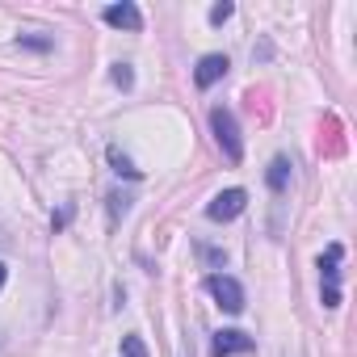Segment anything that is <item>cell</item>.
I'll use <instances>...</instances> for the list:
<instances>
[{"mask_svg": "<svg viewBox=\"0 0 357 357\" xmlns=\"http://www.w3.org/2000/svg\"><path fill=\"white\" fill-rule=\"evenodd\" d=\"M211 130H215L223 155H227L231 164H240V160H244V139H240V122H236V114H231L227 105H215V109H211Z\"/></svg>", "mask_w": 357, "mask_h": 357, "instance_id": "cell-1", "label": "cell"}, {"mask_svg": "<svg viewBox=\"0 0 357 357\" xmlns=\"http://www.w3.org/2000/svg\"><path fill=\"white\" fill-rule=\"evenodd\" d=\"M340 244H328V252L319 257V282H324V307H340Z\"/></svg>", "mask_w": 357, "mask_h": 357, "instance_id": "cell-2", "label": "cell"}, {"mask_svg": "<svg viewBox=\"0 0 357 357\" xmlns=\"http://www.w3.org/2000/svg\"><path fill=\"white\" fill-rule=\"evenodd\" d=\"M206 290L215 294V303H219L227 315H240V311H244V286H240L231 273H211V278H206Z\"/></svg>", "mask_w": 357, "mask_h": 357, "instance_id": "cell-3", "label": "cell"}, {"mask_svg": "<svg viewBox=\"0 0 357 357\" xmlns=\"http://www.w3.org/2000/svg\"><path fill=\"white\" fill-rule=\"evenodd\" d=\"M244 206H248V194L244 190H223V194H215V202L206 206V215L215 223H231L236 215H244Z\"/></svg>", "mask_w": 357, "mask_h": 357, "instance_id": "cell-4", "label": "cell"}, {"mask_svg": "<svg viewBox=\"0 0 357 357\" xmlns=\"http://www.w3.org/2000/svg\"><path fill=\"white\" fill-rule=\"evenodd\" d=\"M101 17H105L114 30H130V34L143 30V13H139V5H130V0H122V5H105Z\"/></svg>", "mask_w": 357, "mask_h": 357, "instance_id": "cell-5", "label": "cell"}, {"mask_svg": "<svg viewBox=\"0 0 357 357\" xmlns=\"http://www.w3.org/2000/svg\"><path fill=\"white\" fill-rule=\"evenodd\" d=\"M227 55H202L198 59V68H194V80H198V89H211V84H219L223 76H227Z\"/></svg>", "mask_w": 357, "mask_h": 357, "instance_id": "cell-6", "label": "cell"}, {"mask_svg": "<svg viewBox=\"0 0 357 357\" xmlns=\"http://www.w3.org/2000/svg\"><path fill=\"white\" fill-rule=\"evenodd\" d=\"M248 349H252V336H244V332H236V328L215 332V353H219V357H236V353H248Z\"/></svg>", "mask_w": 357, "mask_h": 357, "instance_id": "cell-7", "label": "cell"}, {"mask_svg": "<svg viewBox=\"0 0 357 357\" xmlns=\"http://www.w3.org/2000/svg\"><path fill=\"white\" fill-rule=\"evenodd\" d=\"M265 181H269V190H273V194H282V190L290 185V160H286V155H278V160L265 168Z\"/></svg>", "mask_w": 357, "mask_h": 357, "instance_id": "cell-8", "label": "cell"}, {"mask_svg": "<svg viewBox=\"0 0 357 357\" xmlns=\"http://www.w3.org/2000/svg\"><path fill=\"white\" fill-rule=\"evenodd\" d=\"M109 164H114V172H118V176H126V181H139V176H143V172H139V168H135L118 147H109Z\"/></svg>", "mask_w": 357, "mask_h": 357, "instance_id": "cell-9", "label": "cell"}, {"mask_svg": "<svg viewBox=\"0 0 357 357\" xmlns=\"http://www.w3.org/2000/svg\"><path fill=\"white\" fill-rule=\"evenodd\" d=\"M109 80H114L118 89H130V84H135V72H130V63H114V72H109Z\"/></svg>", "mask_w": 357, "mask_h": 357, "instance_id": "cell-10", "label": "cell"}, {"mask_svg": "<svg viewBox=\"0 0 357 357\" xmlns=\"http://www.w3.org/2000/svg\"><path fill=\"white\" fill-rule=\"evenodd\" d=\"M122 357H147V344L139 336H122Z\"/></svg>", "mask_w": 357, "mask_h": 357, "instance_id": "cell-11", "label": "cell"}, {"mask_svg": "<svg viewBox=\"0 0 357 357\" xmlns=\"http://www.w3.org/2000/svg\"><path fill=\"white\" fill-rule=\"evenodd\" d=\"M126 211H130V198H126V194H109V215H114V219H122Z\"/></svg>", "mask_w": 357, "mask_h": 357, "instance_id": "cell-12", "label": "cell"}, {"mask_svg": "<svg viewBox=\"0 0 357 357\" xmlns=\"http://www.w3.org/2000/svg\"><path fill=\"white\" fill-rule=\"evenodd\" d=\"M231 13H236V5H227V0H223V5H215V9H211V26H223Z\"/></svg>", "mask_w": 357, "mask_h": 357, "instance_id": "cell-13", "label": "cell"}, {"mask_svg": "<svg viewBox=\"0 0 357 357\" xmlns=\"http://www.w3.org/2000/svg\"><path fill=\"white\" fill-rule=\"evenodd\" d=\"M17 43H22V47H34V51H51V38H34V34H22Z\"/></svg>", "mask_w": 357, "mask_h": 357, "instance_id": "cell-14", "label": "cell"}, {"mask_svg": "<svg viewBox=\"0 0 357 357\" xmlns=\"http://www.w3.org/2000/svg\"><path fill=\"white\" fill-rule=\"evenodd\" d=\"M5 278H9V269H5V261H0V290H5Z\"/></svg>", "mask_w": 357, "mask_h": 357, "instance_id": "cell-15", "label": "cell"}]
</instances>
